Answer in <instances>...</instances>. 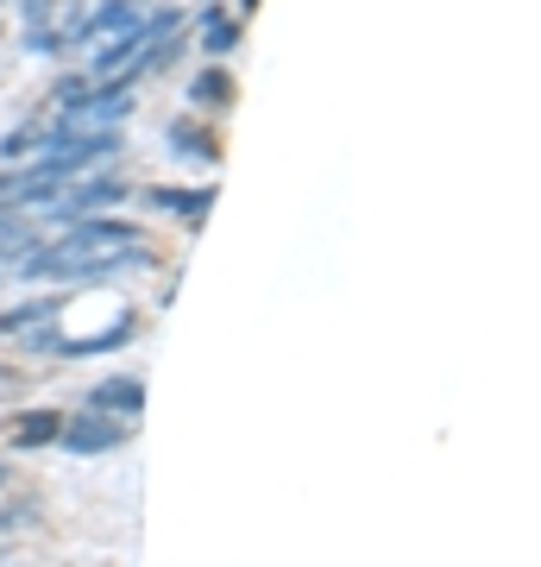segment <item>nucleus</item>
I'll use <instances>...</instances> for the list:
<instances>
[{
  "label": "nucleus",
  "mask_w": 541,
  "mask_h": 567,
  "mask_svg": "<svg viewBox=\"0 0 541 567\" xmlns=\"http://www.w3.org/2000/svg\"><path fill=\"white\" fill-rule=\"evenodd\" d=\"M233 44H240V20L227 7H201V51L208 58H227Z\"/></svg>",
  "instance_id": "20e7f679"
},
{
  "label": "nucleus",
  "mask_w": 541,
  "mask_h": 567,
  "mask_svg": "<svg viewBox=\"0 0 541 567\" xmlns=\"http://www.w3.org/2000/svg\"><path fill=\"white\" fill-rule=\"evenodd\" d=\"M25 152H44V126H20L0 140V158H25Z\"/></svg>",
  "instance_id": "9d476101"
},
{
  "label": "nucleus",
  "mask_w": 541,
  "mask_h": 567,
  "mask_svg": "<svg viewBox=\"0 0 541 567\" xmlns=\"http://www.w3.org/2000/svg\"><path fill=\"white\" fill-rule=\"evenodd\" d=\"M246 7H252V0H246Z\"/></svg>",
  "instance_id": "ddd939ff"
},
{
  "label": "nucleus",
  "mask_w": 541,
  "mask_h": 567,
  "mask_svg": "<svg viewBox=\"0 0 541 567\" xmlns=\"http://www.w3.org/2000/svg\"><path fill=\"white\" fill-rule=\"evenodd\" d=\"M152 203L177 208V215H201V208L215 203V189H196V196H183V189H152Z\"/></svg>",
  "instance_id": "0eeeda50"
},
{
  "label": "nucleus",
  "mask_w": 541,
  "mask_h": 567,
  "mask_svg": "<svg viewBox=\"0 0 541 567\" xmlns=\"http://www.w3.org/2000/svg\"><path fill=\"white\" fill-rule=\"evenodd\" d=\"M58 435H63L58 410H20V416H13V442L20 447H51Z\"/></svg>",
  "instance_id": "39448f33"
},
{
  "label": "nucleus",
  "mask_w": 541,
  "mask_h": 567,
  "mask_svg": "<svg viewBox=\"0 0 541 567\" xmlns=\"http://www.w3.org/2000/svg\"><path fill=\"white\" fill-rule=\"evenodd\" d=\"M170 145L183 158H215V140H196V126H170Z\"/></svg>",
  "instance_id": "9b49d317"
},
{
  "label": "nucleus",
  "mask_w": 541,
  "mask_h": 567,
  "mask_svg": "<svg viewBox=\"0 0 541 567\" xmlns=\"http://www.w3.org/2000/svg\"><path fill=\"white\" fill-rule=\"evenodd\" d=\"M89 95H95V76H63V82H58V95H51V102H58L63 114H76V107L89 102Z\"/></svg>",
  "instance_id": "1a4fd4ad"
},
{
  "label": "nucleus",
  "mask_w": 541,
  "mask_h": 567,
  "mask_svg": "<svg viewBox=\"0 0 541 567\" xmlns=\"http://www.w3.org/2000/svg\"><path fill=\"white\" fill-rule=\"evenodd\" d=\"M89 404L107 410V416H121V423H133V416L145 410V385H139V379H107V385H95Z\"/></svg>",
  "instance_id": "7ed1b4c3"
},
{
  "label": "nucleus",
  "mask_w": 541,
  "mask_h": 567,
  "mask_svg": "<svg viewBox=\"0 0 541 567\" xmlns=\"http://www.w3.org/2000/svg\"><path fill=\"white\" fill-rule=\"evenodd\" d=\"M126 196V183L121 177H107V171H95L89 183H76V189H63L58 203V221H82V215H95V208H107V203H121Z\"/></svg>",
  "instance_id": "f03ea898"
},
{
  "label": "nucleus",
  "mask_w": 541,
  "mask_h": 567,
  "mask_svg": "<svg viewBox=\"0 0 541 567\" xmlns=\"http://www.w3.org/2000/svg\"><path fill=\"white\" fill-rule=\"evenodd\" d=\"M51 316H58V297H44V303H25V309H13V316H7V334H20V328H44L51 322Z\"/></svg>",
  "instance_id": "6e6552de"
},
{
  "label": "nucleus",
  "mask_w": 541,
  "mask_h": 567,
  "mask_svg": "<svg viewBox=\"0 0 541 567\" xmlns=\"http://www.w3.org/2000/svg\"><path fill=\"white\" fill-rule=\"evenodd\" d=\"M189 95H196L201 107H227V102H233V76H227L221 63H208V70L189 82Z\"/></svg>",
  "instance_id": "423d86ee"
},
{
  "label": "nucleus",
  "mask_w": 541,
  "mask_h": 567,
  "mask_svg": "<svg viewBox=\"0 0 541 567\" xmlns=\"http://www.w3.org/2000/svg\"><path fill=\"white\" fill-rule=\"evenodd\" d=\"M0 486H7V466H0Z\"/></svg>",
  "instance_id": "f8f14e48"
},
{
  "label": "nucleus",
  "mask_w": 541,
  "mask_h": 567,
  "mask_svg": "<svg viewBox=\"0 0 541 567\" xmlns=\"http://www.w3.org/2000/svg\"><path fill=\"white\" fill-rule=\"evenodd\" d=\"M70 454H107V447H121L126 442V423L121 416H107V410H89V416H70L58 435Z\"/></svg>",
  "instance_id": "f257e3e1"
}]
</instances>
